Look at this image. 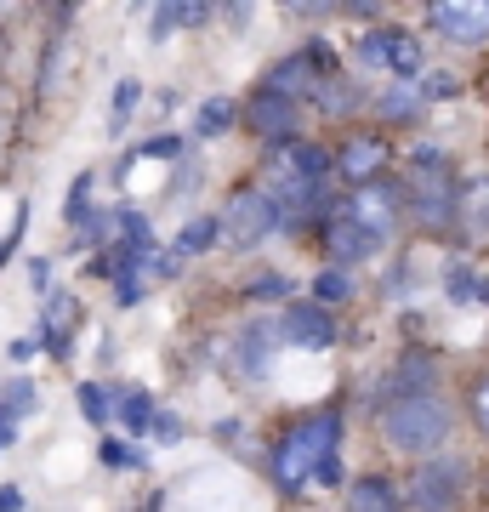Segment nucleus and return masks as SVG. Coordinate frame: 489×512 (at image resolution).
I'll use <instances>...</instances> for the list:
<instances>
[{
  "instance_id": "nucleus-1",
  "label": "nucleus",
  "mask_w": 489,
  "mask_h": 512,
  "mask_svg": "<svg viewBox=\"0 0 489 512\" xmlns=\"http://www.w3.org/2000/svg\"><path fill=\"white\" fill-rule=\"evenodd\" d=\"M336 439H342V416H336V410H313V416H302L296 427H285V439L273 444V484L285 495L308 490L313 467L325 456H336Z\"/></svg>"
},
{
  "instance_id": "nucleus-2",
  "label": "nucleus",
  "mask_w": 489,
  "mask_h": 512,
  "mask_svg": "<svg viewBox=\"0 0 489 512\" xmlns=\"http://www.w3.org/2000/svg\"><path fill=\"white\" fill-rule=\"evenodd\" d=\"M381 439L399 456H433L450 439V404L438 393H404V399H381Z\"/></svg>"
},
{
  "instance_id": "nucleus-3",
  "label": "nucleus",
  "mask_w": 489,
  "mask_h": 512,
  "mask_svg": "<svg viewBox=\"0 0 489 512\" xmlns=\"http://www.w3.org/2000/svg\"><path fill=\"white\" fill-rule=\"evenodd\" d=\"M359 57H364V69L393 74L399 86L421 80V40L410 35V29H370V35L359 40Z\"/></svg>"
},
{
  "instance_id": "nucleus-4",
  "label": "nucleus",
  "mask_w": 489,
  "mask_h": 512,
  "mask_svg": "<svg viewBox=\"0 0 489 512\" xmlns=\"http://www.w3.org/2000/svg\"><path fill=\"white\" fill-rule=\"evenodd\" d=\"M217 222L239 251H251V245H262L279 228V205L268 200V188H239L234 200H228V217H217Z\"/></svg>"
},
{
  "instance_id": "nucleus-5",
  "label": "nucleus",
  "mask_w": 489,
  "mask_h": 512,
  "mask_svg": "<svg viewBox=\"0 0 489 512\" xmlns=\"http://www.w3.org/2000/svg\"><path fill=\"white\" fill-rule=\"evenodd\" d=\"M427 23L444 40H455V46H484L489 40V0H433L427 6Z\"/></svg>"
},
{
  "instance_id": "nucleus-6",
  "label": "nucleus",
  "mask_w": 489,
  "mask_h": 512,
  "mask_svg": "<svg viewBox=\"0 0 489 512\" xmlns=\"http://www.w3.org/2000/svg\"><path fill=\"white\" fill-rule=\"evenodd\" d=\"M399 205H404V194L393 183H364L353 200L342 205L347 217L359 222L364 234L376 239V245H387V234H393V222H399Z\"/></svg>"
},
{
  "instance_id": "nucleus-7",
  "label": "nucleus",
  "mask_w": 489,
  "mask_h": 512,
  "mask_svg": "<svg viewBox=\"0 0 489 512\" xmlns=\"http://www.w3.org/2000/svg\"><path fill=\"white\" fill-rule=\"evenodd\" d=\"M279 330H285L290 348H302V353H325L330 342H336V319H330V308H319V302H290Z\"/></svg>"
},
{
  "instance_id": "nucleus-8",
  "label": "nucleus",
  "mask_w": 489,
  "mask_h": 512,
  "mask_svg": "<svg viewBox=\"0 0 489 512\" xmlns=\"http://www.w3.org/2000/svg\"><path fill=\"white\" fill-rule=\"evenodd\" d=\"M461 478H467V461H433V467H421L416 484H410V501L421 512H450L455 495H461Z\"/></svg>"
},
{
  "instance_id": "nucleus-9",
  "label": "nucleus",
  "mask_w": 489,
  "mask_h": 512,
  "mask_svg": "<svg viewBox=\"0 0 489 512\" xmlns=\"http://www.w3.org/2000/svg\"><path fill=\"white\" fill-rule=\"evenodd\" d=\"M416 177H421V188H416V200H410V211H416V222L427 234H444V228H450V211H455L450 171L433 165V171H416Z\"/></svg>"
},
{
  "instance_id": "nucleus-10",
  "label": "nucleus",
  "mask_w": 489,
  "mask_h": 512,
  "mask_svg": "<svg viewBox=\"0 0 489 512\" xmlns=\"http://www.w3.org/2000/svg\"><path fill=\"white\" fill-rule=\"evenodd\" d=\"M450 222H455V234H461L467 251H489V177H478V183H467L455 194Z\"/></svg>"
},
{
  "instance_id": "nucleus-11",
  "label": "nucleus",
  "mask_w": 489,
  "mask_h": 512,
  "mask_svg": "<svg viewBox=\"0 0 489 512\" xmlns=\"http://www.w3.org/2000/svg\"><path fill=\"white\" fill-rule=\"evenodd\" d=\"M245 120L251 131H262L268 143H296V126H302V103H290V97H273V92H256L245 103Z\"/></svg>"
},
{
  "instance_id": "nucleus-12",
  "label": "nucleus",
  "mask_w": 489,
  "mask_h": 512,
  "mask_svg": "<svg viewBox=\"0 0 489 512\" xmlns=\"http://www.w3.org/2000/svg\"><path fill=\"white\" fill-rule=\"evenodd\" d=\"M381 165H387V143H381V137H347L342 148H336V154H330V171H342L347 183H376L381 177Z\"/></svg>"
},
{
  "instance_id": "nucleus-13",
  "label": "nucleus",
  "mask_w": 489,
  "mask_h": 512,
  "mask_svg": "<svg viewBox=\"0 0 489 512\" xmlns=\"http://www.w3.org/2000/svg\"><path fill=\"white\" fill-rule=\"evenodd\" d=\"M273 177H290V183H325L330 154L313 148V143H279L273 148Z\"/></svg>"
},
{
  "instance_id": "nucleus-14",
  "label": "nucleus",
  "mask_w": 489,
  "mask_h": 512,
  "mask_svg": "<svg viewBox=\"0 0 489 512\" xmlns=\"http://www.w3.org/2000/svg\"><path fill=\"white\" fill-rule=\"evenodd\" d=\"M325 239H330V256H336L342 268H347V262H364V256H376V251H381L376 239H370V234L359 228V222L347 217L342 205H330V217H325Z\"/></svg>"
},
{
  "instance_id": "nucleus-15",
  "label": "nucleus",
  "mask_w": 489,
  "mask_h": 512,
  "mask_svg": "<svg viewBox=\"0 0 489 512\" xmlns=\"http://www.w3.org/2000/svg\"><path fill=\"white\" fill-rule=\"evenodd\" d=\"M319 80H330V74H319L308 57L296 52V57H285V63H273V69H268V86H262V92L302 103V97H313V86H319Z\"/></svg>"
},
{
  "instance_id": "nucleus-16",
  "label": "nucleus",
  "mask_w": 489,
  "mask_h": 512,
  "mask_svg": "<svg viewBox=\"0 0 489 512\" xmlns=\"http://www.w3.org/2000/svg\"><path fill=\"white\" fill-rule=\"evenodd\" d=\"M376 114H381V120H393V126H410V120H421V114H427V103H421L416 80H410V86H399V80H393V86L376 97Z\"/></svg>"
},
{
  "instance_id": "nucleus-17",
  "label": "nucleus",
  "mask_w": 489,
  "mask_h": 512,
  "mask_svg": "<svg viewBox=\"0 0 489 512\" xmlns=\"http://www.w3.org/2000/svg\"><path fill=\"white\" fill-rule=\"evenodd\" d=\"M217 234H222V222H217V217H194V222H182L177 245H171V262H182V256H205L211 245H217Z\"/></svg>"
},
{
  "instance_id": "nucleus-18",
  "label": "nucleus",
  "mask_w": 489,
  "mask_h": 512,
  "mask_svg": "<svg viewBox=\"0 0 489 512\" xmlns=\"http://www.w3.org/2000/svg\"><path fill=\"white\" fill-rule=\"evenodd\" d=\"M239 120V103L234 97H211V103H200V114H194V137H222V131H234Z\"/></svg>"
},
{
  "instance_id": "nucleus-19",
  "label": "nucleus",
  "mask_w": 489,
  "mask_h": 512,
  "mask_svg": "<svg viewBox=\"0 0 489 512\" xmlns=\"http://www.w3.org/2000/svg\"><path fill=\"white\" fill-rule=\"evenodd\" d=\"M160 404H154V393H143V387H120L114 393V416L126 421L131 433H148V416H154Z\"/></svg>"
},
{
  "instance_id": "nucleus-20",
  "label": "nucleus",
  "mask_w": 489,
  "mask_h": 512,
  "mask_svg": "<svg viewBox=\"0 0 489 512\" xmlns=\"http://www.w3.org/2000/svg\"><path fill=\"white\" fill-rule=\"evenodd\" d=\"M347 501H353V512H399V490L387 478H359Z\"/></svg>"
},
{
  "instance_id": "nucleus-21",
  "label": "nucleus",
  "mask_w": 489,
  "mask_h": 512,
  "mask_svg": "<svg viewBox=\"0 0 489 512\" xmlns=\"http://www.w3.org/2000/svg\"><path fill=\"white\" fill-rule=\"evenodd\" d=\"M313 103H319L325 114H353V109H359V92H353L347 80H336V74H330V80H319V86H313Z\"/></svg>"
},
{
  "instance_id": "nucleus-22",
  "label": "nucleus",
  "mask_w": 489,
  "mask_h": 512,
  "mask_svg": "<svg viewBox=\"0 0 489 512\" xmlns=\"http://www.w3.org/2000/svg\"><path fill=\"white\" fill-rule=\"evenodd\" d=\"M74 393H80V416H86L91 427H109V421H114V393H109V387L80 382Z\"/></svg>"
},
{
  "instance_id": "nucleus-23",
  "label": "nucleus",
  "mask_w": 489,
  "mask_h": 512,
  "mask_svg": "<svg viewBox=\"0 0 489 512\" xmlns=\"http://www.w3.org/2000/svg\"><path fill=\"white\" fill-rule=\"evenodd\" d=\"M347 296H353V274H347V268H319V274H313V302H319V308H325V302H347Z\"/></svg>"
},
{
  "instance_id": "nucleus-24",
  "label": "nucleus",
  "mask_w": 489,
  "mask_h": 512,
  "mask_svg": "<svg viewBox=\"0 0 489 512\" xmlns=\"http://www.w3.org/2000/svg\"><path fill=\"white\" fill-rule=\"evenodd\" d=\"M40 404V387L35 382H12L6 393H0V416H12V421H23L29 410Z\"/></svg>"
},
{
  "instance_id": "nucleus-25",
  "label": "nucleus",
  "mask_w": 489,
  "mask_h": 512,
  "mask_svg": "<svg viewBox=\"0 0 489 512\" xmlns=\"http://www.w3.org/2000/svg\"><path fill=\"white\" fill-rule=\"evenodd\" d=\"M444 291H450V302L467 308V302H478V274H472L467 262H455L450 274H444Z\"/></svg>"
},
{
  "instance_id": "nucleus-26",
  "label": "nucleus",
  "mask_w": 489,
  "mask_h": 512,
  "mask_svg": "<svg viewBox=\"0 0 489 512\" xmlns=\"http://www.w3.org/2000/svg\"><path fill=\"white\" fill-rule=\"evenodd\" d=\"M245 370H251V376H262V370H268V325L245 330Z\"/></svg>"
},
{
  "instance_id": "nucleus-27",
  "label": "nucleus",
  "mask_w": 489,
  "mask_h": 512,
  "mask_svg": "<svg viewBox=\"0 0 489 512\" xmlns=\"http://www.w3.org/2000/svg\"><path fill=\"white\" fill-rule=\"evenodd\" d=\"M148 439L154 444H182V421L171 416V410H154V416H148Z\"/></svg>"
},
{
  "instance_id": "nucleus-28",
  "label": "nucleus",
  "mask_w": 489,
  "mask_h": 512,
  "mask_svg": "<svg viewBox=\"0 0 489 512\" xmlns=\"http://www.w3.org/2000/svg\"><path fill=\"white\" fill-rule=\"evenodd\" d=\"M313 484H319V490H342V484H347L342 450H336V456H325V461H319V467H313Z\"/></svg>"
},
{
  "instance_id": "nucleus-29",
  "label": "nucleus",
  "mask_w": 489,
  "mask_h": 512,
  "mask_svg": "<svg viewBox=\"0 0 489 512\" xmlns=\"http://www.w3.org/2000/svg\"><path fill=\"white\" fill-rule=\"evenodd\" d=\"M131 109H137V86H131V80H120V92H114V114H109V131L126 126Z\"/></svg>"
},
{
  "instance_id": "nucleus-30",
  "label": "nucleus",
  "mask_w": 489,
  "mask_h": 512,
  "mask_svg": "<svg viewBox=\"0 0 489 512\" xmlns=\"http://www.w3.org/2000/svg\"><path fill=\"white\" fill-rule=\"evenodd\" d=\"M177 23H182V6H154V18H148V35L165 40V35H177Z\"/></svg>"
},
{
  "instance_id": "nucleus-31",
  "label": "nucleus",
  "mask_w": 489,
  "mask_h": 512,
  "mask_svg": "<svg viewBox=\"0 0 489 512\" xmlns=\"http://www.w3.org/2000/svg\"><path fill=\"white\" fill-rule=\"evenodd\" d=\"M23 234H29V205L18 200V217H12V228H6V234H0V262L18 251V239H23Z\"/></svg>"
},
{
  "instance_id": "nucleus-32",
  "label": "nucleus",
  "mask_w": 489,
  "mask_h": 512,
  "mask_svg": "<svg viewBox=\"0 0 489 512\" xmlns=\"http://www.w3.org/2000/svg\"><path fill=\"white\" fill-rule=\"evenodd\" d=\"M86 194H91V177H74L69 200H63V217L69 222H86Z\"/></svg>"
},
{
  "instance_id": "nucleus-33",
  "label": "nucleus",
  "mask_w": 489,
  "mask_h": 512,
  "mask_svg": "<svg viewBox=\"0 0 489 512\" xmlns=\"http://www.w3.org/2000/svg\"><path fill=\"white\" fill-rule=\"evenodd\" d=\"M472 421H478V433L489 439V376L484 382H472Z\"/></svg>"
},
{
  "instance_id": "nucleus-34",
  "label": "nucleus",
  "mask_w": 489,
  "mask_h": 512,
  "mask_svg": "<svg viewBox=\"0 0 489 512\" xmlns=\"http://www.w3.org/2000/svg\"><path fill=\"white\" fill-rule=\"evenodd\" d=\"M114 296H120V308H137V302H143V279H137V268L114 279Z\"/></svg>"
},
{
  "instance_id": "nucleus-35",
  "label": "nucleus",
  "mask_w": 489,
  "mask_h": 512,
  "mask_svg": "<svg viewBox=\"0 0 489 512\" xmlns=\"http://www.w3.org/2000/svg\"><path fill=\"white\" fill-rule=\"evenodd\" d=\"M143 154L148 160H182V137H148Z\"/></svg>"
},
{
  "instance_id": "nucleus-36",
  "label": "nucleus",
  "mask_w": 489,
  "mask_h": 512,
  "mask_svg": "<svg viewBox=\"0 0 489 512\" xmlns=\"http://www.w3.org/2000/svg\"><path fill=\"white\" fill-rule=\"evenodd\" d=\"M97 456H103V467H131V461H137L120 439H103V444H97Z\"/></svg>"
},
{
  "instance_id": "nucleus-37",
  "label": "nucleus",
  "mask_w": 489,
  "mask_h": 512,
  "mask_svg": "<svg viewBox=\"0 0 489 512\" xmlns=\"http://www.w3.org/2000/svg\"><path fill=\"white\" fill-rule=\"evenodd\" d=\"M245 296H290V285L279 274H262V279H251V285H245Z\"/></svg>"
},
{
  "instance_id": "nucleus-38",
  "label": "nucleus",
  "mask_w": 489,
  "mask_h": 512,
  "mask_svg": "<svg viewBox=\"0 0 489 512\" xmlns=\"http://www.w3.org/2000/svg\"><path fill=\"white\" fill-rule=\"evenodd\" d=\"M0 512H23V490H18V484H0Z\"/></svg>"
},
{
  "instance_id": "nucleus-39",
  "label": "nucleus",
  "mask_w": 489,
  "mask_h": 512,
  "mask_svg": "<svg viewBox=\"0 0 489 512\" xmlns=\"http://www.w3.org/2000/svg\"><path fill=\"white\" fill-rule=\"evenodd\" d=\"M6 353H12V365H29V359H35V342H29V336H18Z\"/></svg>"
},
{
  "instance_id": "nucleus-40",
  "label": "nucleus",
  "mask_w": 489,
  "mask_h": 512,
  "mask_svg": "<svg viewBox=\"0 0 489 512\" xmlns=\"http://www.w3.org/2000/svg\"><path fill=\"white\" fill-rule=\"evenodd\" d=\"M12 439H18V421L0 416V450H12Z\"/></svg>"
},
{
  "instance_id": "nucleus-41",
  "label": "nucleus",
  "mask_w": 489,
  "mask_h": 512,
  "mask_svg": "<svg viewBox=\"0 0 489 512\" xmlns=\"http://www.w3.org/2000/svg\"><path fill=\"white\" fill-rule=\"evenodd\" d=\"M0 69H6V35H0Z\"/></svg>"
}]
</instances>
